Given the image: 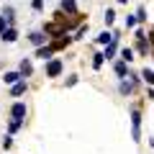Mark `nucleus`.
<instances>
[{"mask_svg": "<svg viewBox=\"0 0 154 154\" xmlns=\"http://www.w3.org/2000/svg\"><path fill=\"white\" fill-rule=\"evenodd\" d=\"M62 72V62L59 59H49L46 62V77H59Z\"/></svg>", "mask_w": 154, "mask_h": 154, "instance_id": "nucleus-2", "label": "nucleus"}, {"mask_svg": "<svg viewBox=\"0 0 154 154\" xmlns=\"http://www.w3.org/2000/svg\"><path fill=\"white\" fill-rule=\"evenodd\" d=\"M11 93H13V95H23V93H26V80L16 82V85H13V90H11Z\"/></svg>", "mask_w": 154, "mask_h": 154, "instance_id": "nucleus-12", "label": "nucleus"}, {"mask_svg": "<svg viewBox=\"0 0 154 154\" xmlns=\"http://www.w3.org/2000/svg\"><path fill=\"white\" fill-rule=\"evenodd\" d=\"M62 11H67V13H72V16H75V13H77L75 0H62Z\"/></svg>", "mask_w": 154, "mask_h": 154, "instance_id": "nucleus-10", "label": "nucleus"}, {"mask_svg": "<svg viewBox=\"0 0 154 154\" xmlns=\"http://www.w3.org/2000/svg\"><path fill=\"white\" fill-rule=\"evenodd\" d=\"M28 38H31V44H33V46H44V44H46V38H49V36H46L44 31H36V33H31Z\"/></svg>", "mask_w": 154, "mask_h": 154, "instance_id": "nucleus-4", "label": "nucleus"}, {"mask_svg": "<svg viewBox=\"0 0 154 154\" xmlns=\"http://www.w3.org/2000/svg\"><path fill=\"white\" fill-rule=\"evenodd\" d=\"M103 62H105V54H95V57H93V67H95V69H100Z\"/></svg>", "mask_w": 154, "mask_h": 154, "instance_id": "nucleus-17", "label": "nucleus"}, {"mask_svg": "<svg viewBox=\"0 0 154 154\" xmlns=\"http://www.w3.org/2000/svg\"><path fill=\"white\" fill-rule=\"evenodd\" d=\"M116 49H118V33H116V38H113V41H110L108 46H105V59H113Z\"/></svg>", "mask_w": 154, "mask_h": 154, "instance_id": "nucleus-7", "label": "nucleus"}, {"mask_svg": "<svg viewBox=\"0 0 154 154\" xmlns=\"http://www.w3.org/2000/svg\"><path fill=\"white\" fill-rule=\"evenodd\" d=\"M21 72H5V77H3V80H5L8 85H16V82H21Z\"/></svg>", "mask_w": 154, "mask_h": 154, "instance_id": "nucleus-8", "label": "nucleus"}, {"mask_svg": "<svg viewBox=\"0 0 154 154\" xmlns=\"http://www.w3.org/2000/svg\"><path fill=\"white\" fill-rule=\"evenodd\" d=\"M113 69H116V75H118V77H126V72H128V67H126V62H118V64H116Z\"/></svg>", "mask_w": 154, "mask_h": 154, "instance_id": "nucleus-13", "label": "nucleus"}, {"mask_svg": "<svg viewBox=\"0 0 154 154\" xmlns=\"http://www.w3.org/2000/svg\"><path fill=\"white\" fill-rule=\"evenodd\" d=\"M121 59H123V62L128 64V62L134 59V49H128V46H126V49H121Z\"/></svg>", "mask_w": 154, "mask_h": 154, "instance_id": "nucleus-15", "label": "nucleus"}, {"mask_svg": "<svg viewBox=\"0 0 154 154\" xmlns=\"http://www.w3.org/2000/svg\"><path fill=\"white\" fill-rule=\"evenodd\" d=\"M131 126H134V141H141V116H139V110H131Z\"/></svg>", "mask_w": 154, "mask_h": 154, "instance_id": "nucleus-1", "label": "nucleus"}, {"mask_svg": "<svg viewBox=\"0 0 154 154\" xmlns=\"http://www.w3.org/2000/svg\"><path fill=\"white\" fill-rule=\"evenodd\" d=\"M11 116H13V118H21V121H23V116H26V103H16V105L11 108Z\"/></svg>", "mask_w": 154, "mask_h": 154, "instance_id": "nucleus-5", "label": "nucleus"}, {"mask_svg": "<svg viewBox=\"0 0 154 154\" xmlns=\"http://www.w3.org/2000/svg\"><path fill=\"white\" fill-rule=\"evenodd\" d=\"M113 38H116V33H110V31H103V33L98 36V44H105V46H108L110 41H113Z\"/></svg>", "mask_w": 154, "mask_h": 154, "instance_id": "nucleus-9", "label": "nucleus"}, {"mask_svg": "<svg viewBox=\"0 0 154 154\" xmlns=\"http://www.w3.org/2000/svg\"><path fill=\"white\" fill-rule=\"evenodd\" d=\"M131 90H134V82H121V93L123 95H128Z\"/></svg>", "mask_w": 154, "mask_h": 154, "instance_id": "nucleus-18", "label": "nucleus"}, {"mask_svg": "<svg viewBox=\"0 0 154 154\" xmlns=\"http://www.w3.org/2000/svg\"><path fill=\"white\" fill-rule=\"evenodd\" d=\"M136 26V16H126V28H134Z\"/></svg>", "mask_w": 154, "mask_h": 154, "instance_id": "nucleus-21", "label": "nucleus"}, {"mask_svg": "<svg viewBox=\"0 0 154 154\" xmlns=\"http://www.w3.org/2000/svg\"><path fill=\"white\" fill-rule=\"evenodd\" d=\"M116 21V13L113 11H105V23H108V26H110V23H113Z\"/></svg>", "mask_w": 154, "mask_h": 154, "instance_id": "nucleus-20", "label": "nucleus"}, {"mask_svg": "<svg viewBox=\"0 0 154 154\" xmlns=\"http://www.w3.org/2000/svg\"><path fill=\"white\" fill-rule=\"evenodd\" d=\"M5 31V16H0V33Z\"/></svg>", "mask_w": 154, "mask_h": 154, "instance_id": "nucleus-22", "label": "nucleus"}, {"mask_svg": "<svg viewBox=\"0 0 154 154\" xmlns=\"http://www.w3.org/2000/svg\"><path fill=\"white\" fill-rule=\"evenodd\" d=\"M141 77H144V82H146V85H154V72L149 69V67H146V69L141 72Z\"/></svg>", "mask_w": 154, "mask_h": 154, "instance_id": "nucleus-14", "label": "nucleus"}, {"mask_svg": "<svg viewBox=\"0 0 154 154\" xmlns=\"http://www.w3.org/2000/svg\"><path fill=\"white\" fill-rule=\"evenodd\" d=\"M118 3H128V0H118Z\"/></svg>", "mask_w": 154, "mask_h": 154, "instance_id": "nucleus-23", "label": "nucleus"}, {"mask_svg": "<svg viewBox=\"0 0 154 154\" xmlns=\"http://www.w3.org/2000/svg\"><path fill=\"white\" fill-rule=\"evenodd\" d=\"M136 21H146V8H139L136 11Z\"/></svg>", "mask_w": 154, "mask_h": 154, "instance_id": "nucleus-19", "label": "nucleus"}, {"mask_svg": "<svg viewBox=\"0 0 154 154\" xmlns=\"http://www.w3.org/2000/svg\"><path fill=\"white\" fill-rule=\"evenodd\" d=\"M0 38H3V41H8V44H13V41L18 38V31H16V28H5V31L0 33Z\"/></svg>", "mask_w": 154, "mask_h": 154, "instance_id": "nucleus-6", "label": "nucleus"}, {"mask_svg": "<svg viewBox=\"0 0 154 154\" xmlns=\"http://www.w3.org/2000/svg\"><path fill=\"white\" fill-rule=\"evenodd\" d=\"M36 57H38V59H44V62H49V59H54V46H38V49H36Z\"/></svg>", "mask_w": 154, "mask_h": 154, "instance_id": "nucleus-3", "label": "nucleus"}, {"mask_svg": "<svg viewBox=\"0 0 154 154\" xmlns=\"http://www.w3.org/2000/svg\"><path fill=\"white\" fill-rule=\"evenodd\" d=\"M31 72H33V64H31L28 59H23V62H21V75H23V77H28Z\"/></svg>", "mask_w": 154, "mask_h": 154, "instance_id": "nucleus-11", "label": "nucleus"}, {"mask_svg": "<svg viewBox=\"0 0 154 154\" xmlns=\"http://www.w3.org/2000/svg\"><path fill=\"white\" fill-rule=\"evenodd\" d=\"M21 123H23L21 118H13V121H11V126H8V131H11V134H16L18 128H21Z\"/></svg>", "mask_w": 154, "mask_h": 154, "instance_id": "nucleus-16", "label": "nucleus"}]
</instances>
